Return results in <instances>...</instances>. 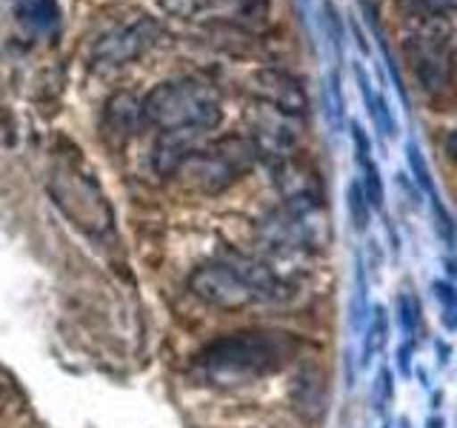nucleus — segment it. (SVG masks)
<instances>
[{
	"label": "nucleus",
	"mask_w": 457,
	"mask_h": 428,
	"mask_svg": "<svg viewBox=\"0 0 457 428\" xmlns=\"http://www.w3.org/2000/svg\"><path fill=\"white\" fill-rule=\"evenodd\" d=\"M12 12L35 37H54L63 26V9L57 0H14Z\"/></svg>",
	"instance_id": "nucleus-11"
},
{
	"label": "nucleus",
	"mask_w": 457,
	"mask_h": 428,
	"mask_svg": "<svg viewBox=\"0 0 457 428\" xmlns=\"http://www.w3.org/2000/svg\"><path fill=\"white\" fill-rule=\"evenodd\" d=\"M397 4L418 18H443L457 12V0H397Z\"/></svg>",
	"instance_id": "nucleus-21"
},
{
	"label": "nucleus",
	"mask_w": 457,
	"mask_h": 428,
	"mask_svg": "<svg viewBox=\"0 0 457 428\" xmlns=\"http://www.w3.org/2000/svg\"><path fill=\"white\" fill-rule=\"evenodd\" d=\"M400 428H411V423L409 420H400Z\"/></svg>",
	"instance_id": "nucleus-29"
},
{
	"label": "nucleus",
	"mask_w": 457,
	"mask_h": 428,
	"mask_svg": "<svg viewBox=\"0 0 457 428\" xmlns=\"http://www.w3.org/2000/svg\"><path fill=\"white\" fill-rule=\"evenodd\" d=\"M189 289L206 306L223 311H237L252 303H275L289 294V285L278 277L275 268L254 260L209 263L189 277Z\"/></svg>",
	"instance_id": "nucleus-2"
},
{
	"label": "nucleus",
	"mask_w": 457,
	"mask_h": 428,
	"mask_svg": "<svg viewBox=\"0 0 457 428\" xmlns=\"http://www.w3.org/2000/svg\"><path fill=\"white\" fill-rule=\"evenodd\" d=\"M140 123H143L140 103L129 92H118V95H112L106 100V106H104V126H100V132H104L106 143H112L114 149H120V146H126V143L135 137Z\"/></svg>",
	"instance_id": "nucleus-10"
},
{
	"label": "nucleus",
	"mask_w": 457,
	"mask_h": 428,
	"mask_svg": "<svg viewBox=\"0 0 457 428\" xmlns=\"http://www.w3.org/2000/svg\"><path fill=\"white\" fill-rule=\"evenodd\" d=\"M406 166L411 171V180H414V185H418V192H423L426 197L432 192H437L435 183H432V171H428V163H426V157H423V152H420L418 140H414V137L406 140Z\"/></svg>",
	"instance_id": "nucleus-16"
},
{
	"label": "nucleus",
	"mask_w": 457,
	"mask_h": 428,
	"mask_svg": "<svg viewBox=\"0 0 457 428\" xmlns=\"http://www.w3.org/2000/svg\"><path fill=\"white\" fill-rule=\"evenodd\" d=\"M143 123L161 132H197L204 135L223 118L220 97L209 83L183 78L154 86L140 103Z\"/></svg>",
	"instance_id": "nucleus-4"
},
{
	"label": "nucleus",
	"mask_w": 457,
	"mask_h": 428,
	"mask_svg": "<svg viewBox=\"0 0 457 428\" xmlns=\"http://www.w3.org/2000/svg\"><path fill=\"white\" fill-rule=\"evenodd\" d=\"M411 354H414V340H403L400 342V349H397V368H400V374L409 377L411 374Z\"/></svg>",
	"instance_id": "nucleus-26"
},
{
	"label": "nucleus",
	"mask_w": 457,
	"mask_h": 428,
	"mask_svg": "<svg viewBox=\"0 0 457 428\" xmlns=\"http://www.w3.org/2000/svg\"><path fill=\"white\" fill-rule=\"evenodd\" d=\"M163 37V26L149 14H140L132 23H120L104 32L92 46L89 66L95 71L120 69L126 63H135L137 57L146 54L157 40Z\"/></svg>",
	"instance_id": "nucleus-7"
},
{
	"label": "nucleus",
	"mask_w": 457,
	"mask_h": 428,
	"mask_svg": "<svg viewBox=\"0 0 457 428\" xmlns=\"http://www.w3.org/2000/svg\"><path fill=\"white\" fill-rule=\"evenodd\" d=\"M446 423H443V417H428L426 420V428H443Z\"/></svg>",
	"instance_id": "nucleus-28"
},
{
	"label": "nucleus",
	"mask_w": 457,
	"mask_h": 428,
	"mask_svg": "<svg viewBox=\"0 0 457 428\" xmlns=\"http://www.w3.org/2000/svg\"><path fill=\"white\" fill-rule=\"evenodd\" d=\"M200 12L214 14L220 21H235V23H261L269 12L266 0H206Z\"/></svg>",
	"instance_id": "nucleus-13"
},
{
	"label": "nucleus",
	"mask_w": 457,
	"mask_h": 428,
	"mask_svg": "<svg viewBox=\"0 0 457 428\" xmlns=\"http://www.w3.org/2000/svg\"><path fill=\"white\" fill-rule=\"evenodd\" d=\"M409 54L414 61L418 80L428 95H440L449 89L454 71L452 52V26L443 18H423L409 37Z\"/></svg>",
	"instance_id": "nucleus-6"
},
{
	"label": "nucleus",
	"mask_w": 457,
	"mask_h": 428,
	"mask_svg": "<svg viewBox=\"0 0 457 428\" xmlns=\"http://www.w3.org/2000/svg\"><path fill=\"white\" fill-rule=\"evenodd\" d=\"M346 203H349V218H352L354 228H357V232H366L369 223H371V206H369V200H366V194H363L361 183H357V180L349 185Z\"/></svg>",
	"instance_id": "nucleus-20"
},
{
	"label": "nucleus",
	"mask_w": 457,
	"mask_h": 428,
	"mask_svg": "<svg viewBox=\"0 0 457 428\" xmlns=\"http://www.w3.org/2000/svg\"><path fill=\"white\" fill-rule=\"evenodd\" d=\"M369 114H371V120H375L378 132H380L383 137H397V120H395L392 106L386 103V97H383V95L375 97V103H371Z\"/></svg>",
	"instance_id": "nucleus-23"
},
{
	"label": "nucleus",
	"mask_w": 457,
	"mask_h": 428,
	"mask_svg": "<svg viewBox=\"0 0 457 428\" xmlns=\"http://www.w3.org/2000/svg\"><path fill=\"white\" fill-rule=\"evenodd\" d=\"M297 118H289L266 103H257V114L252 118V146L257 157H271V160H289V152L297 143Z\"/></svg>",
	"instance_id": "nucleus-8"
},
{
	"label": "nucleus",
	"mask_w": 457,
	"mask_h": 428,
	"mask_svg": "<svg viewBox=\"0 0 457 428\" xmlns=\"http://www.w3.org/2000/svg\"><path fill=\"white\" fill-rule=\"evenodd\" d=\"M363 351H361V366H369L375 357L383 351L386 337H389V314H386L383 306L371 309V317L363 328Z\"/></svg>",
	"instance_id": "nucleus-15"
},
{
	"label": "nucleus",
	"mask_w": 457,
	"mask_h": 428,
	"mask_svg": "<svg viewBox=\"0 0 457 428\" xmlns=\"http://www.w3.org/2000/svg\"><path fill=\"white\" fill-rule=\"evenodd\" d=\"M432 294L440 300L443 323H446L449 328H457V285H452L446 280H435L432 283Z\"/></svg>",
	"instance_id": "nucleus-22"
},
{
	"label": "nucleus",
	"mask_w": 457,
	"mask_h": 428,
	"mask_svg": "<svg viewBox=\"0 0 457 428\" xmlns=\"http://www.w3.org/2000/svg\"><path fill=\"white\" fill-rule=\"evenodd\" d=\"M252 92L257 97V103H266L271 109L289 114V118H303L309 109V97H306L303 86H300V80L280 69L254 71Z\"/></svg>",
	"instance_id": "nucleus-9"
},
{
	"label": "nucleus",
	"mask_w": 457,
	"mask_h": 428,
	"mask_svg": "<svg viewBox=\"0 0 457 428\" xmlns=\"http://www.w3.org/2000/svg\"><path fill=\"white\" fill-rule=\"evenodd\" d=\"M428 209H432L435 232H437L440 243H443V246H446V249H454V246H457V226H454L452 214H449L446 203H443L437 192L428 194Z\"/></svg>",
	"instance_id": "nucleus-17"
},
{
	"label": "nucleus",
	"mask_w": 457,
	"mask_h": 428,
	"mask_svg": "<svg viewBox=\"0 0 457 428\" xmlns=\"http://www.w3.org/2000/svg\"><path fill=\"white\" fill-rule=\"evenodd\" d=\"M326 29H328V37H332V46L335 52L340 54V40H343V32H340V21H337V12L332 4H326Z\"/></svg>",
	"instance_id": "nucleus-25"
},
{
	"label": "nucleus",
	"mask_w": 457,
	"mask_h": 428,
	"mask_svg": "<svg viewBox=\"0 0 457 428\" xmlns=\"http://www.w3.org/2000/svg\"><path fill=\"white\" fill-rule=\"evenodd\" d=\"M343 114H346V103H343L340 78H337V71H332V75H328V86H326V118L332 123L335 132H340Z\"/></svg>",
	"instance_id": "nucleus-19"
},
{
	"label": "nucleus",
	"mask_w": 457,
	"mask_h": 428,
	"mask_svg": "<svg viewBox=\"0 0 457 428\" xmlns=\"http://www.w3.org/2000/svg\"><path fill=\"white\" fill-rule=\"evenodd\" d=\"M257 163V152L249 137L228 135L197 146L186 160L175 169V177L189 192L200 194H220L232 189L249 175Z\"/></svg>",
	"instance_id": "nucleus-5"
},
{
	"label": "nucleus",
	"mask_w": 457,
	"mask_h": 428,
	"mask_svg": "<svg viewBox=\"0 0 457 428\" xmlns=\"http://www.w3.org/2000/svg\"><path fill=\"white\" fill-rule=\"evenodd\" d=\"M369 317H371V306H369V277H366L363 254H357L354 257V292H352V306H349L352 334H363Z\"/></svg>",
	"instance_id": "nucleus-14"
},
{
	"label": "nucleus",
	"mask_w": 457,
	"mask_h": 428,
	"mask_svg": "<svg viewBox=\"0 0 457 428\" xmlns=\"http://www.w3.org/2000/svg\"><path fill=\"white\" fill-rule=\"evenodd\" d=\"M303 340L280 328H243L235 334H223L212 340L206 349L195 357V371L214 385L252 383L269 374H278L292 366Z\"/></svg>",
	"instance_id": "nucleus-1"
},
{
	"label": "nucleus",
	"mask_w": 457,
	"mask_h": 428,
	"mask_svg": "<svg viewBox=\"0 0 457 428\" xmlns=\"http://www.w3.org/2000/svg\"><path fill=\"white\" fill-rule=\"evenodd\" d=\"M49 194L66 220L89 237H109L114 232V211L106 192L78 152L57 154L49 171Z\"/></svg>",
	"instance_id": "nucleus-3"
},
{
	"label": "nucleus",
	"mask_w": 457,
	"mask_h": 428,
	"mask_svg": "<svg viewBox=\"0 0 457 428\" xmlns=\"http://www.w3.org/2000/svg\"><path fill=\"white\" fill-rule=\"evenodd\" d=\"M397 323H400V332H403V340H414V334H418V328H420L418 300L409 294L397 297Z\"/></svg>",
	"instance_id": "nucleus-18"
},
{
	"label": "nucleus",
	"mask_w": 457,
	"mask_h": 428,
	"mask_svg": "<svg viewBox=\"0 0 457 428\" xmlns=\"http://www.w3.org/2000/svg\"><path fill=\"white\" fill-rule=\"evenodd\" d=\"M446 154L452 157V160L457 163V128H454V132L446 137Z\"/></svg>",
	"instance_id": "nucleus-27"
},
{
	"label": "nucleus",
	"mask_w": 457,
	"mask_h": 428,
	"mask_svg": "<svg viewBox=\"0 0 457 428\" xmlns=\"http://www.w3.org/2000/svg\"><path fill=\"white\" fill-rule=\"evenodd\" d=\"M392 394H395V374L389 371V366H383L378 371V380H375V408L383 414L386 406L392 403Z\"/></svg>",
	"instance_id": "nucleus-24"
},
{
	"label": "nucleus",
	"mask_w": 457,
	"mask_h": 428,
	"mask_svg": "<svg viewBox=\"0 0 457 428\" xmlns=\"http://www.w3.org/2000/svg\"><path fill=\"white\" fill-rule=\"evenodd\" d=\"M352 143H354V160L361 166V189L369 200L371 211H380L383 209V200H386V189H383V180H380V169L371 157V140L363 132L361 123H352Z\"/></svg>",
	"instance_id": "nucleus-12"
},
{
	"label": "nucleus",
	"mask_w": 457,
	"mask_h": 428,
	"mask_svg": "<svg viewBox=\"0 0 457 428\" xmlns=\"http://www.w3.org/2000/svg\"><path fill=\"white\" fill-rule=\"evenodd\" d=\"M383 428H392V420H386V423H383Z\"/></svg>",
	"instance_id": "nucleus-30"
}]
</instances>
